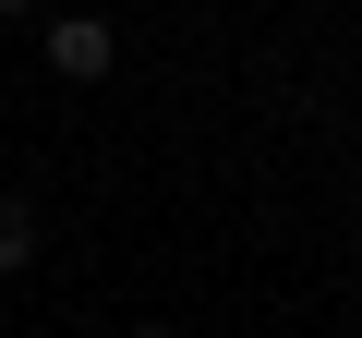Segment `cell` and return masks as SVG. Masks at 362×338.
<instances>
[{
	"mask_svg": "<svg viewBox=\"0 0 362 338\" xmlns=\"http://www.w3.org/2000/svg\"><path fill=\"white\" fill-rule=\"evenodd\" d=\"M37 242H49L37 194H0V278H25V266H37Z\"/></svg>",
	"mask_w": 362,
	"mask_h": 338,
	"instance_id": "7a4b0ae2",
	"label": "cell"
},
{
	"mask_svg": "<svg viewBox=\"0 0 362 338\" xmlns=\"http://www.w3.org/2000/svg\"><path fill=\"white\" fill-rule=\"evenodd\" d=\"M49 73H61V85H109V73H121V37H109V25H85V13H73V25H49Z\"/></svg>",
	"mask_w": 362,
	"mask_h": 338,
	"instance_id": "6da1fadb",
	"label": "cell"
},
{
	"mask_svg": "<svg viewBox=\"0 0 362 338\" xmlns=\"http://www.w3.org/2000/svg\"><path fill=\"white\" fill-rule=\"evenodd\" d=\"M133 338H181V326H133Z\"/></svg>",
	"mask_w": 362,
	"mask_h": 338,
	"instance_id": "3957f363",
	"label": "cell"
}]
</instances>
